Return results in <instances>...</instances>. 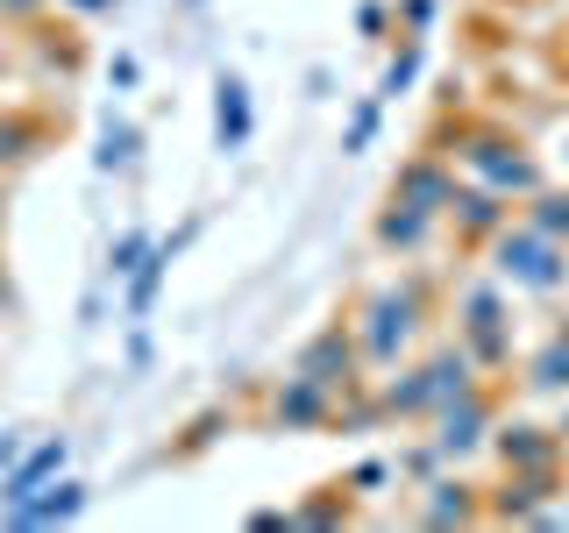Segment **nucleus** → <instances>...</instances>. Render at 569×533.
<instances>
[{
  "label": "nucleus",
  "instance_id": "1",
  "mask_svg": "<svg viewBox=\"0 0 569 533\" xmlns=\"http://www.w3.org/2000/svg\"><path fill=\"white\" fill-rule=\"evenodd\" d=\"M435 150H441V157H456V171H462V178H485V185H498L512 207H520L527 192H541V185H548V164L527 150V135H520V129H506L498 114H441Z\"/></svg>",
  "mask_w": 569,
  "mask_h": 533
},
{
  "label": "nucleus",
  "instance_id": "2",
  "mask_svg": "<svg viewBox=\"0 0 569 533\" xmlns=\"http://www.w3.org/2000/svg\"><path fill=\"white\" fill-rule=\"evenodd\" d=\"M435 320V284L420 271L391 278V284H370L363 299L349 306V328H356V349H363L370 370H399V355H413V342Z\"/></svg>",
  "mask_w": 569,
  "mask_h": 533
},
{
  "label": "nucleus",
  "instance_id": "3",
  "mask_svg": "<svg viewBox=\"0 0 569 533\" xmlns=\"http://www.w3.org/2000/svg\"><path fill=\"white\" fill-rule=\"evenodd\" d=\"M477 384H485L477 355L462 342H441V349H427L413 370H399L391 384H378V413L385 420H435L441 405H456L462 391H477Z\"/></svg>",
  "mask_w": 569,
  "mask_h": 533
},
{
  "label": "nucleus",
  "instance_id": "4",
  "mask_svg": "<svg viewBox=\"0 0 569 533\" xmlns=\"http://www.w3.org/2000/svg\"><path fill=\"white\" fill-rule=\"evenodd\" d=\"M485 257H491V278L512 284V292H533V299L569 292V242L541 235L533 221H520V213L485 242Z\"/></svg>",
  "mask_w": 569,
  "mask_h": 533
},
{
  "label": "nucleus",
  "instance_id": "5",
  "mask_svg": "<svg viewBox=\"0 0 569 533\" xmlns=\"http://www.w3.org/2000/svg\"><path fill=\"white\" fill-rule=\"evenodd\" d=\"M456 342L477 355L485 378L512 370V299H506V284H470V292L456 299Z\"/></svg>",
  "mask_w": 569,
  "mask_h": 533
},
{
  "label": "nucleus",
  "instance_id": "6",
  "mask_svg": "<svg viewBox=\"0 0 569 533\" xmlns=\"http://www.w3.org/2000/svg\"><path fill=\"white\" fill-rule=\"evenodd\" d=\"M292 370L299 378H313V384H328L335 399H349V391H363L370 378H363V349H356V328H349V313L342 320H328V328H313L307 342H299V355H292Z\"/></svg>",
  "mask_w": 569,
  "mask_h": 533
},
{
  "label": "nucleus",
  "instance_id": "7",
  "mask_svg": "<svg viewBox=\"0 0 569 533\" xmlns=\"http://www.w3.org/2000/svg\"><path fill=\"white\" fill-rule=\"evenodd\" d=\"M435 449L449 455V462H462V455H477V449H491V434H498V391L491 384H477V391H462L456 405H441L435 420Z\"/></svg>",
  "mask_w": 569,
  "mask_h": 533
},
{
  "label": "nucleus",
  "instance_id": "8",
  "mask_svg": "<svg viewBox=\"0 0 569 533\" xmlns=\"http://www.w3.org/2000/svg\"><path fill=\"white\" fill-rule=\"evenodd\" d=\"M491 449H498L506 470H520V476H569L562 434H556V426H541V420H498Z\"/></svg>",
  "mask_w": 569,
  "mask_h": 533
},
{
  "label": "nucleus",
  "instance_id": "9",
  "mask_svg": "<svg viewBox=\"0 0 569 533\" xmlns=\"http://www.w3.org/2000/svg\"><path fill=\"white\" fill-rule=\"evenodd\" d=\"M456 185H462V171H456V157H441L435 142L427 150H413L399 171H391V200H406V207H427V213H441L449 221V200H456Z\"/></svg>",
  "mask_w": 569,
  "mask_h": 533
},
{
  "label": "nucleus",
  "instance_id": "10",
  "mask_svg": "<svg viewBox=\"0 0 569 533\" xmlns=\"http://www.w3.org/2000/svg\"><path fill=\"white\" fill-rule=\"evenodd\" d=\"M506 221H512V200H506V192L485 185V178H462L456 200H449V221H441V228H456L462 249H485Z\"/></svg>",
  "mask_w": 569,
  "mask_h": 533
},
{
  "label": "nucleus",
  "instance_id": "11",
  "mask_svg": "<svg viewBox=\"0 0 569 533\" xmlns=\"http://www.w3.org/2000/svg\"><path fill=\"white\" fill-rule=\"evenodd\" d=\"M342 420V399H335L328 384H313V378H284L271 391V426H284V434H320V426H335Z\"/></svg>",
  "mask_w": 569,
  "mask_h": 533
},
{
  "label": "nucleus",
  "instance_id": "12",
  "mask_svg": "<svg viewBox=\"0 0 569 533\" xmlns=\"http://www.w3.org/2000/svg\"><path fill=\"white\" fill-rule=\"evenodd\" d=\"M64 462H71V441L64 434H36L29 449L8 462V476H0V505H22V497L43 491L50 476H64Z\"/></svg>",
  "mask_w": 569,
  "mask_h": 533
},
{
  "label": "nucleus",
  "instance_id": "13",
  "mask_svg": "<svg viewBox=\"0 0 569 533\" xmlns=\"http://www.w3.org/2000/svg\"><path fill=\"white\" fill-rule=\"evenodd\" d=\"M79 512H86V484L79 476H50V484L29 491L22 505H0V526H22V533L29 526H71Z\"/></svg>",
  "mask_w": 569,
  "mask_h": 533
},
{
  "label": "nucleus",
  "instance_id": "14",
  "mask_svg": "<svg viewBox=\"0 0 569 533\" xmlns=\"http://www.w3.org/2000/svg\"><path fill=\"white\" fill-rule=\"evenodd\" d=\"M435 228H441V213H427V207H406V200H391V192H385L378 221H370V242H378L385 257H420V249L435 242Z\"/></svg>",
  "mask_w": 569,
  "mask_h": 533
},
{
  "label": "nucleus",
  "instance_id": "15",
  "mask_svg": "<svg viewBox=\"0 0 569 533\" xmlns=\"http://www.w3.org/2000/svg\"><path fill=\"white\" fill-rule=\"evenodd\" d=\"M257 135V114H249V79L242 71H213V150L236 157Z\"/></svg>",
  "mask_w": 569,
  "mask_h": 533
},
{
  "label": "nucleus",
  "instance_id": "16",
  "mask_svg": "<svg viewBox=\"0 0 569 533\" xmlns=\"http://www.w3.org/2000/svg\"><path fill=\"white\" fill-rule=\"evenodd\" d=\"M420 526H485V491L462 476H427L420 484Z\"/></svg>",
  "mask_w": 569,
  "mask_h": 533
},
{
  "label": "nucleus",
  "instance_id": "17",
  "mask_svg": "<svg viewBox=\"0 0 569 533\" xmlns=\"http://www.w3.org/2000/svg\"><path fill=\"white\" fill-rule=\"evenodd\" d=\"M520 384L541 399H569V328H548V342L520 363Z\"/></svg>",
  "mask_w": 569,
  "mask_h": 533
},
{
  "label": "nucleus",
  "instance_id": "18",
  "mask_svg": "<svg viewBox=\"0 0 569 533\" xmlns=\"http://www.w3.org/2000/svg\"><path fill=\"white\" fill-rule=\"evenodd\" d=\"M420 64H427V43L399 29V50H391V64H385V79H378V100H399V93H413V86H420Z\"/></svg>",
  "mask_w": 569,
  "mask_h": 533
},
{
  "label": "nucleus",
  "instance_id": "19",
  "mask_svg": "<svg viewBox=\"0 0 569 533\" xmlns=\"http://www.w3.org/2000/svg\"><path fill=\"white\" fill-rule=\"evenodd\" d=\"M520 221H533L541 235L569 242V185H541V192H527V200H520Z\"/></svg>",
  "mask_w": 569,
  "mask_h": 533
},
{
  "label": "nucleus",
  "instance_id": "20",
  "mask_svg": "<svg viewBox=\"0 0 569 533\" xmlns=\"http://www.w3.org/2000/svg\"><path fill=\"white\" fill-rule=\"evenodd\" d=\"M349 476H335V484H320V497H307V505H292V526H342L349 520Z\"/></svg>",
  "mask_w": 569,
  "mask_h": 533
},
{
  "label": "nucleus",
  "instance_id": "21",
  "mask_svg": "<svg viewBox=\"0 0 569 533\" xmlns=\"http://www.w3.org/2000/svg\"><path fill=\"white\" fill-rule=\"evenodd\" d=\"M36 150H43V121H29V114H0V171L29 164Z\"/></svg>",
  "mask_w": 569,
  "mask_h": 533
},
{
  "label": "nucleus",
  "instance_id": "22",
  "mask_svg": "<svg viewBox=\"0 0 569 533\" xmlns=\"http://www.w3.org/2000/svg\"><path fill=\"white\" fill-rule=\"evenodd\" d=\"M136 142H142V135H136V121H114V114H107V121H100V150H93V164H100V171H129V164H136Z\"/></svg>",
  "mask_w": 569,
  "mask_h": 533
},
{
  "label": "nucleus",
  "instance_id": "23",
  "mask_svg": "<svg viewBox=\"0 0 569 533\" xmlns=\"http://www.w3.org/2000/svg\"><path fill=\"white\" fill-rule=\"evenodd\" d=\"M150 235H142V228H121V235H114V249H107V271H114V278H136V263L142 257H150Z\"/></svg>",
  "mask_w": 569,
  "mask_h": 533
},
{
  "label": "nucleus",
  "instance_id": "24",
  "mask_svg": "<svg viewBox=\"0 0 569 533\" xmlns=\"http://www.w3.org/2000/svg\"><path fill=\"white\" fill-rule=\"evenodd\" d=\"M370 135H378V100H363V107L349 114V135H342V150H349V157H356V150H370Z\"/></svg>",
  "mask_w": 569,
  "mask_h": 533
},
{
  "label": "nucleus",
  "instance_id": "25",
  "mask_svg": "<svg viewBox=\"0 0 569 533\" xmlns=\"http://www.w3.org/2000/svg\"><path fill=\"white\" fill-rule=\"evenodd\" d=\"M435 14H441V0H399V29L406 36H427V29H435Z\"/></svg>",
  "mask_w": 569,
  "mask_h": 533
},
{
  "label": "nucleus",
  "instance_id": "26",
  "mask_svg": "<svg viewBox=\"0 0 569 533\" xmlns=\"http://www.w3.org/2000/svg\"><path fill=\"white\" fill-rule=\"evenodd\" d=\"M356 29H363V36H385L391 29V8H385V0H363V8H356Z\"/></svg>",
  "mask_w": 569,
  "mask_h": 533
},
{
  "label": "nucleus",
  "instance_id": "27",
  "mask_svg": "<svg viewBox=\"0 0 569 533\" xmlns=\"http://www.w3.org/2000/svg\"><path fill=\"white\" fill-rule=\"evenodd\" d=\"M385 476H391V462H356V470H349V491H378Z\"/></svg>",
  "mask_w": 569,
  "mask_h": 533
},
{
  "label": "nucleus",
  "instance_id": "28",
  "mask_svg": "<svg viewBox=\"0 0 569 533\" xmlns=\"http://www.w3.org/2000/svg\"><path fill=\"white\" fill-rule=\"evenodd\" d=\"M50 0H0V22H36Z\"/></svg>",
  "mask_w": 569,
  "mask_h": 533
},
{
  "label": "nucleus",
  "instance_id": "29",
  "mask_svg": "<svg viewBox=\"0 0 569 533\" xmlns=\"http://www.w3.org/2000/svg\"><path fill=\"white\" fill-rule=\"evenodd\" d=\"M22 449H29V434H0V470H8V462L22 455Z\"/></svg>",
  "mask_w": 569,
  "mask_h": 533
},
{
  "label": "nucleus",
  "instance_id": "30",
  "mask_svg": "<svg viewBox=\"0 0 569 533\" xmlns=\"http://www.w3.org/2000/svg\"><path fill=\"white\" fill-rule=\"evenodd\" d=\"M556 71H562V86H569V22L556 29Z\"/></svg>",
  "mask_w": 569,
  "mask_h": 533
},
{
  "label": "nucleus",
  "instance_id": "31",
  "mask_svg": "<svg viewBox=\"0 0 569 533\" xmlns=\"http://www.w3.org/2000/svg\"><path fill=\"white\" fill-rule=\"evenodd\" d=\"M71 14H107V8H121V0H64Z\"/></svg>",
  "mask_w": 569,
  "mask_h": 533
},
{
  "label": "nucleus",
  "instance_id": "32",
  "mask_svg": "<svg viewBox=\"0 0 569 533\" xmlns=\"http://www.w3.org/2000/svg\"><path fill=\"white\" fill-rule=\"evenodd\" d=\"M556 434H562V449H569V405H562V420H556Z\"/></svg>",
  "mask_w": 569,
  "mask_h": 533
},
{
  "label": "nucleus",
  "instance_id": "33",
  "mask_svg": "<svg viewBox=\"0 0 569 533\" xmlns=\"http://www.w3.org/2000/svg\"><path fill=\"white\" fill-rule=\"evenodd\" d=\"M485 8H533V0H485Z\"/></svg>",
  "mask_w": 569,
  "mask_h": 533
}]
</instances>
